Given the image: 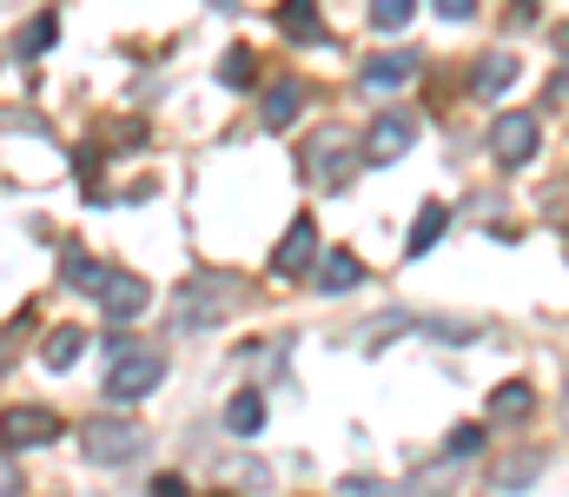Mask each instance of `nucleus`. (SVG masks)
<instances>
[{
  "mask_svg": "<svg viewBox=\"0 0 569 497\" xmlns=\"http://www.w3.org/2000/svg\"><path fill=\"white\" fill-rule=\"evenodd\" d=\"M298 113H305V80H279V87H266V107H259L266 127H291Z\"/></svg>",
  "mask_w": 569,
  "mask_h": 497,
  "instance_id": "obj_15",
  "label": "nucleus"
},
{
  "mask_svg": "<svg viewBox=\"0 0 569 497\" xmlns=\"http://www.w3.org/2000/svg\"><path fill=\"white\" fill-rule=\"evenodd\" d=\"M159 378H166V358L152 345H120L113 351V371H107V398L113 405H140V398L159 391Z\"/></svg>",
  "mask_w": 569,
  "mask_h": 497,
  "instance_id": "obj_2",
  "label": "nucleus"
},
{
  "mask_svg": "<svg viewBox=\"0 0 569 497\" xmlns=\"http://www.w3.org/2000/svg\"><path fill=\"white\" fill-rule=\"evenodd\" d=\"M530 411H537V391H530V385L490 391V418H497V425H517V418H530Z\"/></svg>",
  "mask_w": 569,
  "mask_h": 497,
  "instance_id": "obj_17",
  "label": "nucleus"
},
{
  "mask_svg": "<svg viewBox=\"0 0 569 497\" xmlns=\"http://www.w3.org/2000/svg\"><path fill=\"white\" fill-rule=\"evenodd\" d=\"M305 172H311L318 186H345V179H351V147H345L338 133H318V140L305 147Z\"/></svg>",
  "mask_w": 569,
  "mask_h": 497,
  "instance_id": "obj_8",
  "label": "nucleus"
},
{
  "mask_svg": "<svg viewBox=\"0 0 569 497\" xmlns=\"http://www.w3.org/2000/svg\"><path fill=\"white\" fill-rule=\"evenodd\" d=\"M87 358V326H53L47 331V345H40V365L47 371H73Z\"/></svg>",
  "mask_w": 569,
  "mask_h": 497,
  "instance_id": "obj_12",
  "label": "nucleus"
},
{
  "mask_svg": "<svg viewBox=\"0 0 569 497\" xmlns=\"http://www.w3.org/2000/svg\"><path fill=\"white\" fill-rule=\"evenodd\" d=\"M53 33H60V20H53V13H40V20L27 27V53H47V47H53Z\"/></svg>",
  "mask_w": 569,
  "mask_h": 497,
  "instance_id": "obj_23",
  "label": "nucleus"
},
{
  "mask_svg": "<svg viewBox=\"0 0 569 497\" xmlns=\"http://www.w3.org/2000/svg\"><path fill=\"white\" fill-rule=\"evenodd\" d=\"M530 478H537V451H530V458H517V465H503V471H497V491H510V485H530Z\"/></svg>",
  "mask_w": 569,
  "mask_h": 497,
  "instance_id": "obj_24",
  "label": "nucleus"
},
{
  "mask_svg": "<svg viewBox=\"0 0 569 497\" xmlns=\"http://www.w3.org/2000/svg\"><path fill=\"white\" fill-rule=\"evenodd\" d=\"M219 80H226V87H252V80H259V53H252V47H232V53L219 60Z\"/></svg>",
  "mask_w": 569,
  "mask_h": 497,
  "instance_id": "obj_20",
  "label": "nucleus"
},
{
  "mask_svg": "<svg viewBox=\"0 0 569 497\" xmlns=\"http://www.w3.org/2000/svg\"><path fill=\"white\" fill-rule=\"evenodd\" d=\"M279 33L298 47H331L325 20H318V0H279Z\"/></svg>",
  "mask_w": 569,
  "mask_h": 497,
  "instance_id": "obj_9",
  "label": "nucleus"
},
{
  "mask_svg": "<svg viewBox=\"0 0 569 497\" xmlns=\"http://www.w3.org/2000/svg\"><path fill=\"white\" fill-rule=\"evenodd\" d=\"M365 286V259L358 252H325L318 259V292H358Z\"/></svg>",
  "mask_w": 569,
  "mask_h": 497,
  "instance_id": "obj_14",
  "label": "nucleus"
},
{
  "mask_svg": "<svg viewBox=\"0 0 569 497\" xmlns=\"http://www.w3.org/2000/svg\"><path fill=\"white\" fill-rule=\"evenodd\" d=\"M226 425H232L239 438H259V431H266V398H259V391H239V398L226 405Z\"/></svg>",
  "mask_w": 569,
  "mask_h": 497,
  "instance_id": "obj_18",
  "label": "nucleus"
},
{
  "mask_svg": "<svg viewBox=\"0 0 569 497\" xmlns=\"http://www.w3.org/2000/svg\"><path fill=\"white\" fill-rule=\"evenodd\" d=\"M232 306H239V286L226 272H199L172 299V331H212L219 319H232Z\"/></svg>",
  "mask_w": 569,
  "mask_h": 497,
  "instance_id": "obj_1",
  "label": "nucleus"
},
{
  "mask_svg": "<svg viewBox=\"0 0 569 497\" xmlns=\"http://www.w3.org/2000/svg\"><path fill=\"white\" fill-rule=\"evenodd\" d=\"M563 425H569V391H563Z\"/></svg>",
  "mask_w": 569,
  "mask_h": 497,
  "instance_id": "obj_27",
  "label": "nucleus"
},
{
  "mask_svg": "<svg viewBox=\"0 0 569 497\" xmlns=\"http://www.w3.org/2000/svg\"><path fill=\"white\" fill-rule=\"evenodd\" d=\"M443 226H450V212H443L437 199H425V206H418V226H411V259H425L430 246H437V232H443Z\"/></svg>",
  "mask_w": 569,
  "mask_h": 497,
  "instance_id": "obj_19",
  "label": "nucleus"
},
{
  "mask_svg": "<svg viewBox=\"0 0 569 497\" xmlns=\"http://www.w3.org/2000/svg\"><path fill=\"white\" fill-rule=\"evenodd\" d=\"M411 13H418V0H371V27H378V33L411 27Z\"/></svg>",
  "mask_w": 569,
  "mask_h": 497,
  "instance_id": "obj_21",
  "label": "nucleus"
},
{
  "mask_svg": "<svg viewBox=\"0 0 569 497\" xmlns=\"http://www.w3.org/2000/svg\"><path fill=\"white\" fill-rule=\"evenodd\" d=\"M60 272H67V286H73V292H93V299L113 286V266H100V259H87V252H67V266H60Z\"/></svg>",
  "mask_w": 569,
  "mask_h": 497,
  "instance_id": "obj_16",
  "label": "nucleus"
},
{
  "mask_svg": "<svg viewBox=\"0 0 569 497\" xmlns=\"http://www.w3.org/2000/svg\"><path fill=\"white\" fill-rule=\"evenodd\" d=\"M100 306H107L113 319H140L146 306H152V286H146V279H133V272H113V286L100 292Z\"/></svg>",
  "mask_w": 569,
  "mask_h": 497,
  "instance_id": "obj_11",
  "label": "nucleus"
},
{
  "mask_svg": "<svg viewBox=\"0 0 569 497\" xmlns=\"http://www.w3.org/2000/svg\"><path fill=\"white\" fill-rule=\"evenodd\" d=\"M437 13H443V20H470V13H477V0H437Z\"/></svg>",
  "mask_w": 569,
  "mask_h": 497,
  "instance_id": "obj_25",
  "label": "nucleus"
},
{
  "mask_svg": "<svg viewBox=\"0 0 569 497\" xmlns=\"http://www.w3.org/2000/svg\"><path fill=\"white\" fill-rule=\"evenodd\" d=\"M510 87H517V60H510V53H483L477 73H470V93H477V100H497V93H510Z\"/></svg>",
  "mask_w": 569,
  "mask_h": 497,
  "instance_id": "obj_13",
  "label": "nucleus"
},
{
  "mask_svg": "<svg viewBox=\"0 0 569 497\" xmlns=\"http://www.w3.org/2000/svg\"><path fill=\"white\" fill-rule=\"evenodd\" d=\"M537 140H543L537 113H497V127H490V160L497 166H530L537 160Z\"/></svg>",
  "mask_w": 569,
  "mask_h": 497,
  "instance_id": "obj_5",
  "label": "nucleus"
},
{
  "mask_svg": "<svg viewBox=\"0 0 569 497\" xmlns=\"http://www.w3.org/2000/svg\"><path fill=\"white\" fill-rule=\"evenodd\" d=\"M67 425H60V411H47V405H13V411H0V445L7 451H33V445H53Z\"/></svg>",
  "mask_w": 569,
  "mask_h": 497,
  "instance_id": "obj_4",
  "label": "nucleus"
},
{
  "mask_svg": "<svg viewBox=\"0 0 569 497\" xmlns=\"http://www.w3.org/2000/svg\"><path fill=\"white\" fill-rule=\"evenodd\" d=\"M80 451H87L93 465H133L146 451V431L127 425V418H87V425H80Z\"/></svg>",
  "mask_w": 569,
  "mask_h": 497,
  "instance_id": "obj_3",
  "label": "nucleus"
},
{
  "mask_svg": "<svg viewBox=\"0 0 569 497\" xmlns=\"http://www.w3.org/2000/svg\"><path fill=\"white\" fill-rule=\"evenodd\" d=\"M186 491V478H172V471H166V478H152V497H179Z\"/></svg>",
  "mask_w": 569,
  "mask_h": 497,
  "instance_id": "obj_26",
  "label": "nucleus"
},
{
  "mask_svg": "<svg viewBox=\"0 0 569 497\" xmlns=\"http://www.w3.org/2000/svg\"><path fill=\"white\" fill-rule=\"evenodd\" d=\"M483 451V425H457L450 431V458H477Z\"/></svg>",
  "mask_w": 569,
  "mask_h": 497,
  "instance_id": "obj_22",
  "label": "nucleus"
},
{
  "mask_svg": "<svg viewBox=\"0 0 569 497\" xmlns=\"http://www.w3.org/2000/svg\"><path fill=\"white\" fill-rule=\"evenodd\" d=\"M311 252H318V226H311V219H305V212H298V219H291V226H284L279 252H272V272H279V279H298V272H305V266H311Z\"/></svg>",
  "mask_w": 569,
  "mask_h": 497,
  "instance_id": "obj_7",
  "label": "nucleus"
},
{
  "mask_svg": "<svg viewBox=\"0 0 569 497\" xmlns=\"http://www.w3.org/2000/svg\"><path fill=\"white\" fill-rule=\"evenodd\" d=\"M411 140H418V113H378L371 133H365V160L391 166L398 153H411Z\"/></svg>",
  "mask_w": 569,
  "mask_h": 497,
  "instance_id": "obj_6",
  "label": "nucleus"
},
{
  "mask_svg": "<svg viewBox=\"0 0 569 497\" xmlns=\"http://www.w3.org/2000/svg\"><path fill=\"white\" fill-rule=\"evenodd\" d=\"M411 80H418V53H378V60H365V87L371 93H398Z\"/></svg>",
  "mask_w": 569,
  "mask_h": 497,
  "instance_id": "obj_10",
  "label": "nucleus"
}]
</instances>
